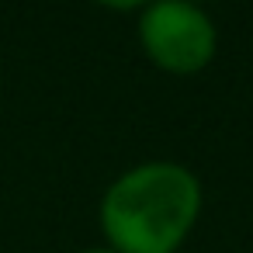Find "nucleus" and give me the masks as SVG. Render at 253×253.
Instances as JSON below:
<instances>
[{
  "label": "nucleus",
  "mask_w": 253,
  "mask_h": 253,
  "mask_svg": "<svg viewBox=\"0 0 253 253\" xmlns=\"http://www.w3.org/2000/svg\"><path fill=\"white\" fill-rule=\"evenodd\" d=\"M201 205L194 173L177 163H146L111 184L101 218L122 253H173Z\"/></svg>",
  "instance_id": "f257e3e1"
},
{
  "label": "nucleus",
  "mask_w": 253,
  "mask_h": 253,
  "mask_svg": "<svg viewBox=\"0 0 253 253\" xmlns=\"http://www.w3.org/2000/svg\"><path fill=\"white\" fill-rule=\"evenodd\" d=\"M142 45L160 66L173 73H194L211 59L215 32L198 7L184 0H160L142 18Z\"/></svg>",
  "instance_id": "f03ea898"
},
{
  "label": "nucleus",
  "mask_w": 253,
  "mask_h": 253,
  "mask_svg": "<svg viewBox=\"0 0 253 253\" xmlns=\"http://www.w3.org/2000/svg\"><path fill=\"white\" fill-rule=\"evenodd\" d=\"M97 4H108V7H135V4H142V0H97Z\"/></svg>",
  "instance_id": "7ed1b4c3"
},
{
  "label": "nucleus",
  "mask_w": 253,
  "mask_h": 253,
  "mask_svg": "<svg viewBox=\"0 0 253 253\" xmlns=\"http://www.w3.org/2000/svg\"><path fill=\"white\" fill-rule=\"evenodd\" d=\"M90 253H108V250H90Z\"/></svg>",
  "instance_id": "20e7f679"
}]
</instances>
